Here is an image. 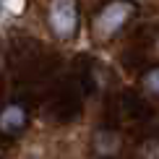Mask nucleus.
<instances>
[{"label": "nucleus", "instance_id": "f257e3e1", "mask_svg": "<svg viewBox=\"0 0 159 159\" xmlns=\"http://www.w3.org/2000/svg\"><path fill=\"white\" fill-rule=\"evenodd\" d=\"M133 13H136V3L133 0H110V3L94 16V24H91L94 37L97 39L115 37L117 31L133 18Z\"/></svg>", "mask_w": 159, "mask_h": 159}, {"label": "nucleus", "instance_id": "f03ea898", "mask_svg": "<svg viewBox=\"0 0 159 159\" xmlns=\"http://www.w3.org/2000/svg\"><path fill=\"white\" fill-rule=\"evenodd\" d=\"M78 24V13H76V3L73 0H52L50 5V26L55 31V37L68 39L73 37Z\"/></svg>", "mask_w": 159, "mask_h": 159}, {"label": "nucleus", "instance_id": "7ed1b4c3", "mask_svg": "<svg viewBox=\"0 0 159 159\" xmlns=\"http://www.w3.org/2000/svg\"><path fill=\"white\" fill-rule=\"evenodd\" d=\"M26 125V110L21 107V104H8V107H3V112H0V133H18Z\"/></svg>", "mask_w": 159, "mask_h": 159}, {"label": "nucleus", "instance_id": "20e7f679", "mask_svg": "<svg viewBox=\"0 0 159 159\" xmlns=\"http://www.w3.org/2000/svg\"><path fill=\"white\" fill-rule=\"evenodd\" d=\"M157 78H159V70H157V68H151V70H149V76H146V89L151 91V94H157V89H159V86H157Z\"/></svg>", "mask_w": 159, "mask_h": 159}]
</instances>
